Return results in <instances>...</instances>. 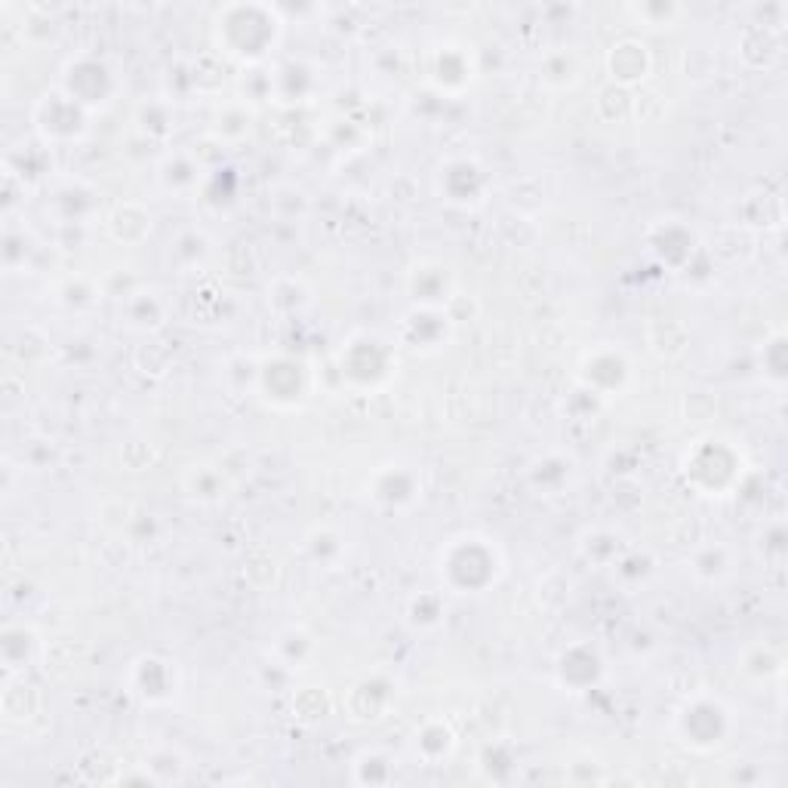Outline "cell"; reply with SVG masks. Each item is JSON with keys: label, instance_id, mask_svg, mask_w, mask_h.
<instances>
[{"label": "cell", "instance_id": "1", "mask_svg": "<svg viewBox=\"0 0 788 788\" xmlns=\"http://www.w3.org/2000/svg\"><path fill=\"white\" fill-rule=\"evenodd\" d=\"M441 580L457 595H481L502 576V552L490 536L462 533L441 552Z\"/></svg>", "mask_w": 788, "mask_h": 788}, {"label": "cell", "instance_id": "2", "mask_svg": "<svg viewBox=\"0 0 788 788\" xmlns=\"http://www.w3.org/2000/svg\"><path fill=\"white\" fill-rule=\"evenodd\" d=\"M734 734V712L715 696L687 699L675 715V736L693 751H715Z\"/></svg>", "mask_w": 788, "mask_h": 788}, {"label": "cell", "instance_id": "3", "mask_svg": "<svg viewBox=\"0 0 788 788\" xmlns=\"http://www.w3.org/2000/svg\"><path fill=\"white\" fill-rule=\"evenodd\" d=\"M216 34H219L222 50L228 55H237L244 62H263L268 50L280 38V22L272 10L265 7H249V28H237L219 13L216 19Z\"/></svg>", "mask_w": 788, "mask_h": 788}, {"label": "cell", "instance_id": "4", "mask_svg": "<svg viewBox=\"0 0 788 788\" xmlns=\"http://www.w3.org/2000/svg\"><path fill=\"white\" fill-rule=\"evenodd\" d=\"M607 71L616 83H637L651 71V53L641 41L616 43L607 53Z\"/></svg>", "mask_w": 788, "mask_h": 788}, {"label": "cell", "instance_id": "5", "mask_svg": "<svg viewBox=\"0 0 788 788\" xmlns=\"http://www.w3.org/2000/svg\"><path fill=\"white\" fill-rule=\"evenodd\" d=\"M730 573H734V557H730L727 545H718L715 549V561H708V564L693 557V576L699 582H724Z\"/></svg>", "mask_w": 788, "mask_h": 788}, {"label": "cell", "instance_id": "6", "mask_svg": "<svg viewBox=\"0 0 788 788\" xmlns=\"http://www.w3.org/2000/svg\"><path fill=\"white\" fill-rule=\"evenodd\" d=\"M447 734H453V730H450L447 724H438V720H434V724H429L422 734H416V748H419L429 761L447 758V755L453 751V746H457V743H438V739Z\"/></svg>", "mask_w": 788, "mask_h": 788}, {"label": "cell", "instance_id": "7", "mask_svg": "<svg viewBox=\"0 0 788 788\" xmlns=\"http://www.w3.org/2000/svg\"><path fill=\"white\" fill-rule=\"evenodd\" d=\"M364 690H376V680H360L358 687L351 690V699H360L364 696ZM388 699H391V690H382V693H370V703H373V708H376V715L379 712H386V706H388ZM348 718H355V720H367V708H360L358 703H348ZM382 718V715H379Z\"/></svg>", "mask_w": 788, "mask_h": 788}]
</instances>
